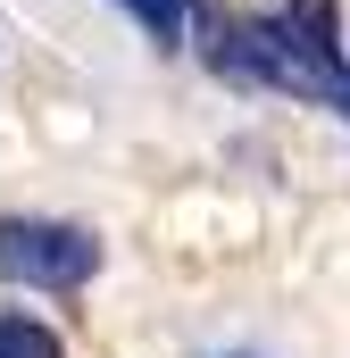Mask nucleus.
<instances>
[{"instance_id":"nucleus-1","label":"nucleus","mask_w":350,"mask_h":358,"mask_svg":"<svg viewBox=\"0 0 350 358\" xmlns=\"http://www.w3.org/2000/svg\"><path fill=\"white\" fill-rule=\"evenodd\" d=\"M100 267V242L67 217H0V275L25 292H76Z\"/></svg>"},{"instance_id":"nucleus-2","label":"nucleus","mask_w":350,"mask_h":358,"mask_svg":"<svg viewBox=\"0 0 350 358\" xmlns=\"http://www.w3.org/2000/svg\"><path fill=\"white\" fill-rule=\"evenodd\" d=\"M117 8H125L159 50H183V42H192V17H200V0H117Z\"/></svg>"},{"instance_id":"nucleus-3","label":"nucleus","mask_w":350,"mask_h":358,"mask_svg":"<svg viewBox=\"0 0 350 358\" xmlns=\"http://www.w3.org/2000/svg\"><path fill=\"white\" fill-rule=\"evenodd\" d=\"M275 17H284L309 50H342V17H334V0H284Z\"/></svg>"},{"instance_id":"nucleus-4","label":"nucleus","mask_w":350,"mask_h":358,"mask_svg":"<svg viewBox=\"0 0 350 358\" xmlns=\"http://www.w3.org/2000/svg\"><path fill=\"white\" fill-rule=\"evenodd\" d=\"M0 358H67V350H59L50 325H34V317H0Z\"/></svg>"},{"instance_id":"nucleus-5","label":"nucleus","mask_w":350,"mask_h":358,"mask_svg":"<svg viewBox=\"0 0 350 358\" xmlns=\"http://www.w3.org/2000/svg\"><path fill=\"white\" fill-rule=\"evenodd\" d=\"M326 100H334V108H342V117H350V67H342V76H334V92H326Z\"/></svg>"}]
</instances>
